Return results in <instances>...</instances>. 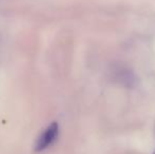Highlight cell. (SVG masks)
Masks as SVG:
<instances>
[{"instance_id":"cell-1","label":"cell","mask_w":155,"mask_h":154,"mask_svg":"<svg viewBox=\"0 0 155 154\" xmlns=\"http://www.w3.org/2000/svg\"><path fill=\"white\" fill-rule=\"evenodd\" d=\"M59 134V126L57 123H53L41 133V135L37 138L36 145H35V151L41 152V151L48 149L50 146L54 144Z\"/></svg>"},{"instance_id":"cell-2","label":"cell","mask_w":155,"mask_h":154,"mask_svg":"<svg viewBox=\"0 0 155 154\" xmlns=\"http://www.w3.org/2000/svg\"><path fill=\"white\" fill-rule=\"evenodd\" d=\"M153 154H155V152H154V153H153Z\"/></svg>"}]
</instances>
